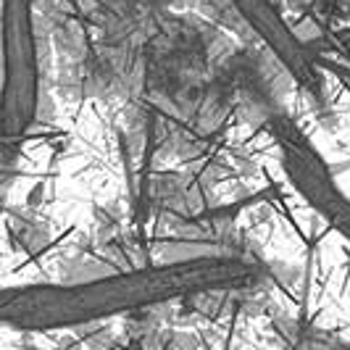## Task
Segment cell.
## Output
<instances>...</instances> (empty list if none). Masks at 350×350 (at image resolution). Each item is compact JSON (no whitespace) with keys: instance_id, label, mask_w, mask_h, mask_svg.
I'll return each mask as SVG.
<instances>
[{"instance_id":"obj_3","label":"cell","mask_w":350,"mask_h":350,"mask_svg":"<svg viewBox=\"0 0 350 350\" xmlns=\"http://www.w3.org/2000/svg\"><path fill=\"white\" fill-rule=\"evenodd\" d=\"M263 129H269V135L280 145L282 169L293 182V187L303 195L306 203L314 206V211L327 224H332L337 234H342L350 243V198L337 187L321 153L284 111L269 116L263 122Z\"/></svg>"},{"instance_id":"obj_2","label":"cell","mask_w":350,"mask_h":350,"mask_svg":"<svg viewBox=\"0 0 350 350\" xmlns=\"http://www.w3.org/2000/svg\"><path fill=\"white\" fill-rule=\"evenodd\" d=\"M42 40L37 0H0V172L16 166L24 140L42 122Z\"/></svg>"},{"instance_id":"obj_1","label":"cell","mask_w":350,"mask_h":350,"mask_svg":"<svg viewBox=\"0 0 350 350\" xmlns=\"http://www.w3.org/2000/svg\"><path fill=\"white\" fill-rule=\"evenodd\" d=\"M258 266L243 253H203L64 284L0 287V327L45 332L211 290H250Z\"/></svg>"}]
</instances>
